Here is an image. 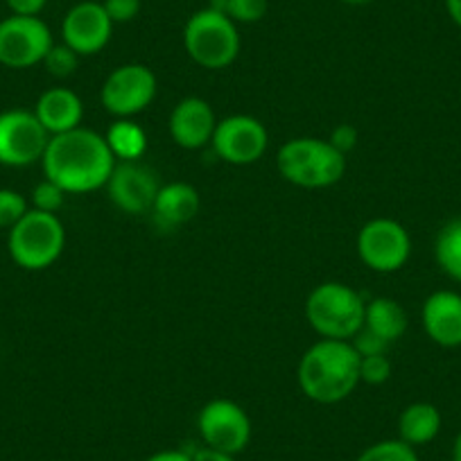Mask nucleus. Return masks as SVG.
I'll use <instances>...</instances> for the list:
<instances>
[{
    "instance_id": "obj_1",
    "label": "nucleus",
    "mask_w": 461,
    "mask_h": 461,
    "mask_svg": "<svg viewBox=\"0 0 461 461\" xmlns=\"http://www.w3.org/2000/svg\"><path fill=\"white\" fill-rule=\"evenodd\" d=\"M41 166L46 179L55 181L66 193L79 194L104 188L115 167V158L104 136L77 127L66 134L50 136Z\"/></svg>"
},
{
    "instance_id": "obj_2",
    "label": "nucleus",
    "mask_w": 461,
    "mask_h": 461,
    "mask_svg": "<svg viewBox=\"0 0 461 461\" xmlns=\"http://www.w3.org/2000/svg\"><path fill=\"white\" fill-rule=\"evenodd\" d=\"M296 380L305 398L335 405L346 401L360 384V356L351 341L319 339L301 357Z\"/></svg>"
},
{
    "instance_id": "obj_3",
    "label": "nucleus",
    "mask_w": 461,
    "mask_h": 461,
    "mask_svg": "<svg viewBox=\"0 0 461 461\" xmlns=\"http://www.w3.org/2000/svg\"><path fill=\"white\" fill-rule=\"evenodd\" d=\"M276 167L283 179L305 190L330 188L339 184L346 172V154H341L330 140L292 139L278 149Z\"/></svg>"
},
{
    "instance_id": "obj_4",
    "label": "nucleus",
    "mask_w": 461,
    "mask_h": 461,
    "mask_svg": "<svg viewBox=\"0 0 461 461\" xmlns=\"http://www.w3.org/2000/svg\"><path fill=\"white\" fill-rule=\"evenodd\" d=\"M366 301L351 285L337 281L314 287L305 301V319L321 339L351 341L365 326Z\"/></svg>"
},
{
    "instance_id": "obj_5",
    "label": "nucleus",
    "mask_w": 461,
    "mask_h": 461,
    "mask_svg": "<svg viewBox=\"0 0 461 461\" xmlns=\"http://www.w3.org/2000/svg\"><path fill=\"white\" fill-rule=\"evenodd\" d=\"M184 48L202 68L221 70L240 55V32L229 16L206 7L194 12L185 23Z\"/></svg>"
},
{
    "instance_id": "obj_6",
    "label": "nucleus",
    "mask_w": 461,
    "mask_h": 461,
    "mask_svg": "<svg viewBox=\"0 0 461 461\" xmlns=\"http://www.w3.org/2000/svg\"><path fill=\"white\" fill-rule=\"evenodd\" d=\"M10 256L19 267L41 272L57 263L66 247V230L55 212L30 208L23 220L10 229Z\"/></svg>"
},
{
    "instance_id": "obj_7",
    "label": "nucleus",
    "mask_w": 461,
    "mask_h": 461,
    "mask_svg": "<svg viewBox=\"0 0 461 461\" xmlns=\"http://www.w3.org/2000/svg\"><path fill=\"white\" fill-rule=\"evenodd\" d=\"M357 256L374 272L393 274L410 260L411 238L401 221L392 217H375L357 233Z\"/></svg>"
},
{
    "instance_id": "obj_8",
    "label": "nucleus",
    "mask_w": 461,
    "mask_h": 461,
    "mask_svg": "<svg viewBox=\"0 0 461 461\" xmlns=\"http://www.w3.org/2000/svg\"><path fill=\"white\" fill-rule=\"evenodd\" d=\"M157 91L158 82L152 68L145 64H125L104 79L100 100L115 118H131L152 104Z\"/></svg>"
},
{
    "instance_id": "obj_9",
    "label": "nucleus",
    "mask_w": 461,
    "mask_h": 461,
    "mask_svg": "<svg viewBox=\"0 0 461 461\" xmlns=\"http://www.w3.org/2000/svg\"><path fill=\"white\" fill-rule=\"evenodd\" d=\"M55 46L52 32L39 16L12 14L0 21V64L7 68H32L43 64Z\"/></svg>"
},
{
    "instance_id": "obj_10",
    "label": "nucleus",
    "mask_w": 461,
    "mask_h": 461,
    "mask_svg": "<svg viewBox=\"0 0 461 461\" xmlns=\"http://www.w3.org/2000/svg\"><path fill=\"white\" fill-rule=\"evenodd\" d=\"M50 143L34 111L12 109L0 113V163L10 167H25L41 161Z\"/></svg>"
},
{
    "instance_id": "obj_11",
    "label": "nucleus",
    "mask_w": 461,
    "mask_h": 461,
    "mask_svg": "<svg viewBox=\"0 0 461 461\" xmlns=\"http://www.w3.org/2000/svg\"><path fill=\"white\" fill-rule=\"evenodd\" d=\"M197 428L203 446L238 455L251 441V419L238 402L215 398L206 402L197 416Z\"/></svg>"
},
{
    "instance_id": "obj_12",
    "label": "nucleus",
    "mask_w": 461,
    "mask_h": 461,
    "mask_svg": "<svg viewBox=\"0 0 461 461\" xmlns=\"http://www.w3.org/2000/svg\"><path fill=\"white\" fill-rule=\"evenodd\" d=\"M211 143L221 161L230 163V166H251L267 152L269 134L267 127L258 118L236 113L224 121H217Z\"/></svg>"
},
{
    "instance_id": "obj_13",
    "label": "nucleus",
    "mask_w": 461,
    "mask_h": 461,
    "mask_svg": "<svg viewBox=\"0 0 461 461\" xmlns=\"http://www.w3.org/2000/svg\"><path fill=\"white\" fill-rule=\"evenodd\" d=\"M113 34V21L106 14L104 5L95 0H84L70 7L61 21V41L73 48L79 57L97 55L104 50Z\"/></svg>"
},
{
    "instance_id": "obj_14",
    "label": "nucleus",
    "mask_w": 461,
    "mask_h": 461,
    "mask_svg": "<svg viewBox=\"0 0 461 461\" xmlns=\"http://www.w3.org/2000/svg\"><path fill=\"white\" fill-rule=\"evenodd\" d=\"M158 179L154 170L139 161L115 163L109 181H106V193L115 208H121L127 215H140V212L152 211L154 199L158 194Z\"/></svg>"
},
{
    "instance_id": "obj_15",
    "label": "nucleus",
    "mask_w": 461,
    "mask_h": 461,
    "mask_svg": "<svg viewBox=\"0 0 461 461\" xmlns=\"http://www.w3.org/2000/svg\"><path fill=\"white\" fill-rule=\"evenodd\" d=\"M217 127V115L203 97H184L172 109L167 130L172 140L184 149H202L212 140Z\"/></svg>"
},
{
    "instance_id": "obj_16",
    "label": "nucleus",
    "mask_w": 461,
    "mask_h": 461,
    "mask_svg": "<svg viewBox=\"0 0 461 461\" xmlns=\"http://www.w3.org/2000/svg\"><path fill=\"white\" fill-rule=\"evenodd\" d=\"M420 323L429 339L441 348L461 346V294L452 290H437L423 301Z\"/></svg>"
},
{
    "instance_id": "obj_17",
    "label": "nucleus",
    "mask_w": 461,
    "mask_h": 461,
    "mask_svg": "<svg viewBox=\"0 0 461 461\" xmlns=\"http://www.w3.org/2000/svg\"><path fill=\"white\" fill-rule=\"evenodd\" d=\"M34 115H37L43 130L50 136L66 134V131L82 127L84 104L77 93L70 91V88H48L37 100Z\"/></svg>"
},
{
    "instance_id": "obj_18",
    "label": "nucleus",
    "mask_w": 461,
    "mask_h": 461,
    "mask_svg": "<svg viewBox=\"0 0 461 461\" xmlns=\"http://www.w3.org/2000/svg\"><path fill=\"white\" fill-rule=\"evenodd\" d=\"M154 220L163 229H176V226L188 224L199 212V193L194 185L184 181H172L158 188L154 199Z\"/></svg>"
},
{
    "instance_id": "obj_19",
    "label": "nucleus",
    "mask_w": 461,
    "mask_h": 461,
    "mask_svg": "<svg viewBox=\"0 0 461 461\" xmlns=\"http://www.w3.org/2000/svg\"><path fill=\"white\" fill-rule=\"evenodd\" d=\"M407 323H410V317H407L405 308L396 299H392V296H375V299L366 303L365 326L362 328L374 332L375 337H380V339L392 346L393 341H398L405 335Z\"/></svg>"
},
{
    "instance_id": "obj_20",
    "label": "nucleus",
    "mask_w": 461,
    "mask_h": 461,
    "mask_svg": "<svg viewBox=\"0 0 461 461\" xmlns=\"http://www.w3.org/2000/svg\"><path fill=\"white\" fill-rule=\"evenodd\" d=\"M441 432V411L432 402H411L398 416V438L411 447L434 441Z\"/></svg>"
},
{
    "instance_id": "obj_21",
    "label": "nucleus",
    "mask_w": 461,
    "mask_h": 461,
    "mask_svg": "<svg viewBox=\"0 0 461 461\" xmlns=\"http://www.w3.org/2000/svg\"><path fill=\"white\" fill-rule=\"evenodd\" d=\"M115 161H139L148 149V134L131 118H118L104 134Z\"/></svg>"
},
{
    "instance_id": "obj_22",
    "label": "nucleus",
    "mask_w": 461,
    "mask_h": 461,
    "mask_svg": "<svg viewBox=\"0 0 461 461\" xmlns=\"http://www.w3.org/2000/svg\"><path fill=\"white\" fill-rule=\"evenodd\" d=\"M434 258L447 278L461 283V217L441 226L434 240Z\"/></svg>"
},
{
    "instance_id": "obj_23",
    "label": "nucleus",
    "mask_w": 461,
    "mask_h": 461,
    "mask_svg": "<svg viewBox=\"0 0 461 461\" xmlns=\"http://www.w3.org/2000/svg\"><path fill=\"white\" fill-rule=\"evenodd\" d=\"M357 461H419L414 447L401 438H384L366 447Z\"/></svg>"
},
{
    "instance_id": "obj_24",
    "label": "nucleus",
    "mask_w": 461,
    "mask_h": 461,
    "mask_svg": "<svg viewBox=\"0 0 461 461\" xmlns=\"http://www.w3.org/2000/svg\"><path fill=\"white\" fill-rule=\"evenodd\" d=\"M43 66H46L48 73L57 79L70 77V75L77 70L79 66V55L73 50V48L66 46L64 41L55 43V46L48 50L46 59H43Z\"/></svg>"
},
{
    "instance_id": "obj_25",
    "label": "nucleus",
    "mask_w": 461,
    "mask_h": 461,
    "mask_svg": "<svg viewBox=\"0 0 461 461\" xmlns=\"http://www.w3.org/2000/svg\"><path fill=\"white\" fill-rule=\"evenodd\" d=\"M269 0H226L224 14L233 23H258L267 16Z\"/></svg>"
},
{
    "instance_id": "obj_26",
    "label": "nucleus",
    "mask_w": 461,
    "mask_h": 461,
    "mask_svg": "<svg viewBox=\"0 0 461 461\" xmlns=\"http://www.w3.org/2000/svg\"><path fill=\"white\" fill-rule=\"evenodd\" d=\"M30 211L28 199L12 188H0V229H12Z\"/></svg>"
},
{
    "instance_id": "obj_27",
    "label": "nucleus",
    "mask_w": 461,
    "mask_h": 461,
    "mask_svg": "<svg viewBox=\"0 0 461 461\" xmlns=\"http://www.w3.org/2000/svg\"><path fill=\"white\" fill-rule=\"evenodd\" d=\"M66 190L61 185H57L55 181L43 179L41 184L34 185L32 190V208L34 211H43V212H55L64 206L66 202Z\"/></svg>"
},
{
    "instance_id": "obj_28",
    "label": "nucleus",
    "mask_w": 461,
    "mask_h": 461,
    "mask_svg": "<svg viewBox=\"0 0 461 461\" xmlns=\"http://www.w3.org/2000/svg\"><path fill=\"white\" fill-rule=\"evenodd\" d=\"M392 362L387 356H366L360 357V383L384 384L392 378Z\"/></svg>"
},
{
    "instance_id": "obj_29",
    "label": "nucleus",
    "mask_w": 461,
    "mask_h": 461,
    "mask_svg": "<svg viewBox=\"0 0 461 461\" xmlns=\"http://www.w3.org/2000/svg\"><path fill=\"white\" fill-rule=\"evenodd\" d=\"M106 10V14H109V19L115 23H130V21H134L136 16L140 14V7H143V3L140 0H104L102 3Z\"/></svg>"
},
{
    "instance_id": "obj_30",
    "label": "nucleus",
    "mask_w": 461,
    "mask_h": 461,
    "mask_svg": "<svg viewBox=\"0 0 461 461\" xmlns=\"http://www.w3.org/2000/svg\"><path fill=\"white\" fill-rule=\"evenodd\" d=\"M351 344H353V348H356L357 356H360V357L387 356V348H389L387 341H383L380 337H375L374 332L365 330V328H362V330L357 332L356 337H353Z\"/></svg>"
},
{
    "instance_id": "obj_31",
    "label": "nucleus",
    "mask_w": 461,
    "mask_h": 461,
    "mask_svg": "<svg viewBox=\"0 0 461 461\" xmlns=\"http://www.w3.org/2000/svg\"><path fill=\"white\" fill-rule=\"evenodd\" d=\"M328 140H330L341 154H348L357 145V130L353 125H339L337 130H332L330 139Z\"/></svg>"
},
{
    "instance_id": "obj_32",
    "label": "nucleus",
    "mask_w": 461,
    "mask_h": 461,
    "mask_svg": "<svg viewBox=\"0 0 461 461\" xmlns=\"http://www.w3.org/2000/svg\"><path fill=\"white\" fill-rule=\"evenodd\" d=\"M12 14L19 16H39V12L46 7L48 0H5Z\"/></svg>"
},
{
    "instance_id": "obj_33",
    "label": "nucleus",
    "mask_w": 461,
    "mask_h": 461,
    "mask_svg": "<svg viewBox=\"0 0 461 461\" xmlns=\"http://www.w3.org/2000/svg\"><path fill=\"white\" fill-rule=\"evenodd\" d=\"M193 461H236V455H229V452H221V450H215V447H197V450L193 452Z\"/></svg>"
},
{
    "instance_id": "obj_34",
    "label": "nucleus",
    "mask_w": 461,
    "mask_h": 461,
    "mask_svg": "<svg viewBox=\"0 0 461 461\" xmlns=\"http://www.w3.org/2000/svg\"><path fill=\"white\" fill-rule=\"evenodd\" d=\"M145 461H193V456H190V452L184 450H161L157 455L148 456Z\"/></svg>"
},
{
    "instance_id": "obj_35",
    "label": "nucleus",
    "mask_w": 461,
    "mask_h": 461,
    "mask_svg": "<svg viewBox=\"0 0 461 461\" xmlns=\"http://www.w3.org/2000/svg\"><path fill=\"white\" fill-rule=\"evenodd\" d=\"M446 10L447 16L452 19V23H455L456 28H461V0H446Z\"/></svg>"
},
{
    "instance_id": "obj_36",
    "label": "nucleus",
    "mask_w": 461,
    "mask_h": 461,
    "mask_svg": "<svg viewBox=\"0 0 461 461\" xmlns=\"http://www.w3.org/2000/svg\"><path fill=\"white\" fill-rule=\"evenodd\" d=\"M452 461H461V432L456 434L455 443H452Z\"/></svg>"
},
{
    "instance_id": "obj_37",
    "label": "nucleus",
    "mask_w": 461,
    "mask_h": 461,
    "mask_svg": "<svg viewBox=\"0 0 461 461\" xmlns=\"http://www.w3.org/2000/svg\"><path fill=\"white\" fill-rule=\"evenodd\" d=\"M341 3H346V5H366L371 0H341Z\"/></svg>"
}]
</instances>
